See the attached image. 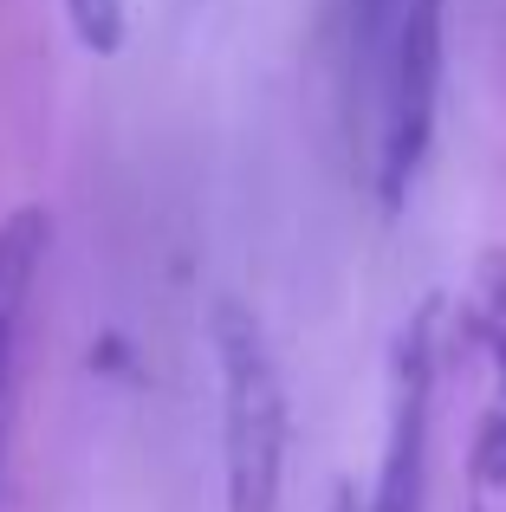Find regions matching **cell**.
I'll list each match as a JSON object with an SVG mask.
<instances>
[{
  "instance_id": "2",
  "label": "cell",
  "mask_w": 506,
  "mask_h": 512,
  "mask_svg": "<svg viewBox=\"0 0 506 512\" xmlns=\"http://www.w3.org/2000/svg\"><path fill=\"white\" fill-rule=\"evenodd\" d=\"M221 376V480H228V512H273L286 487V441H292V402L279 376L273 338L260 312L241 299H221L208 318Z\"/></svg>"
},
{
  "instance_id": "6",
  "label": "cell",
  "mask_w": 506,
  "mask_h": 512,
  "mask_svg": "<svg viewBox=\"0 0 506 512\" xmlns=\"http://www.w3.org/2000/svg\"><path fill=\"white\" fill-rule=\"evenodd\" d=\"M331 512H357V500H351V493H338V506H331Z\"/></svg>"
},
{
  "instance_id": "3",
  "label": "cell",
  "mask_w": 506,
  "mask_h": 512,
  "mask_svg": "<svg viewBox=\"0 0 506 512\" xmlns=\"http://www.w3.org/2000/svg\"><path fill=\"white\" fill-rule=\"evenodd\" d=\"M435 383H442V299H422L390 344V409L383 461L364 512H429L435 474Z\"/></svg>"
},
{
  "instance_id": "1",
  "label": "cell",
  "mask_w": 506,
  "mask_h": 512,
  "mask_svg": "<svg viewBox=\"0 0 506 512\" xmlns=\"http://www.w3.org/2000/svg\"><path fill=\"white\" fill-rule=\"evenodd\" d=\"M351 91L364 104V163L383 214H403L422 188L442 124L448 0H344Z\"/></svg>"
},
{
  "instance_id": "5",
  "label": "cell",
  "mask_w": 506,
  "mask_h": 512,
  "mask_svg": "<svg viewBox=\"0 0 506 512\" xmlns=\"http://www.w3.org/2000/svg\"><path fill=\"white\" fill-rule=\"evenodd\" d=\"M65 26L91 59H117L130 39V0H65Z\"/></svg>"
},
{
  "instance_id": "4",
  "label": "cell",
  "mask_w": 506,
  "mask_h": 512,
  "mask_svg": "<svg viewBox=\"0 0 506 512\" xmlns=\"http://www.w3.org/2000/svg\"><path fill=\"white\" fill-rule=\"evenodd\" d=\"M39 260H46V214L20 208L0 221V467H7V428H13V383H20V338L33 312Z\"/></svg>"
}]
</instances>
